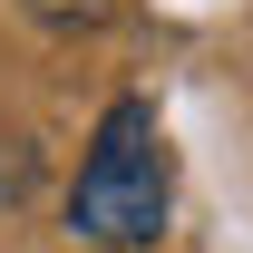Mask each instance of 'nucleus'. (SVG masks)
Returning <instances> with one entry per match:
<instances>
[{
	"mask_svg": "<svg viewBox=\"0 0 253 253\" xmlns=\"http://www.w3.org/2000/svg\"><path fill=\"white\" fill-rule=\"evenodd\" d=\"M30 20H39V30H107L117 0H30Z\"/></svg>",
	"mask_w": 253,
	"mask_h": 253,
	"instance_id": "nucleus-2",
	"label": "nucleus"
},
{
	"mask_svg": "<svg viewBox=\"0 0 253 253\" xmlns=\"http://www.w3.org/2000/svg\"><path fill=\"white\" fill-rule=\"evenodd\" d=\"M166 136L146 97H117L107 126H97L88 166H78V195H68V234L88 253H136L166 234Z\"/></svg>",
	"mask_w": 253,
	"mask_h": 253,
	"instance_id": "nucleus-1",
	"label": "nucleus"
}]
</instances>
